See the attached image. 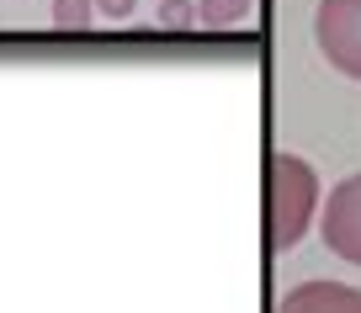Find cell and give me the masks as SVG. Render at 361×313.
<instances>
[{
    "label": "cell",
    "instance_id": "6da1fadb",
    "mask_svg": "<svg viewBox=\"0 0 361 313\" xmlns=\"http://www.w3.org/2000/svg\"><path fill=\"white\" fill-rule=\"evenodd\" d=\"M314 213H319L314 165L298 159V154H287V149H276V154L266 159V245L271 250H293L298 239L308 234Z\"/></svg>",
    "mask_w": 361,
    "mask_h": 313
},
{
    "label": "cell",
    "instance_id": "7a4b0ae2",
    "mask_svg": "<svg viewBox=\"0 0 361 313\" xmlns=\"http://www.w3.org/2000/svg\"><path fill=\"white\" fill-rule=\"evenodd\" d=\"M314 43L340 75L361 80V0H319Z\"/></svg>",
    "mask_w": 361,
    "mask_h": 313
},
{
    "label": "cell",
    "instance_id": "3957f363",
    "mask_svg": "<svg viewBox=\"0 0 361 313\" xmlns=\"http://www.w3.org/2000/svg\"><path fill=\"white\" fill-rule=\"evenodd\" d=\"M319 234H324L329 255H340L345 266H361V170L329 191L324 213H319Z\"/></svg>",
    "mask_w": 361,
    "mask_h": 313
},
{
    "label": "cell",
    "instance_id": "277c9868",
    "mask_svg": "<svg viewBox=\"0 0 361 313\" xmlns=\"http://www.w3.org/2000/svg\"><path fill=\"white\" fill-rule=\"evenodd\" d=\"M276 313H361V292L345 281H303L276 302Z\"/></svg>",
    "mask_w": 361,
    "mask_h": 313
},
{
    "label": "cell",
    "instance_id": "5b68a950",
    "mask_svg": "<svg viewBox=\"0 0 361 313\" xmlns=\"http://www.w3.org/2000/svg\"><path fill=\"white\" fill-rule=\"evenodd\" d=\"M255 16V0H197V27L202 32H224Z\"/></svg>",
    "mask_w": 361,
    "mask_h": 313
},
{
    "label": "cell",
    "instance_id": "8992f818",
    "mask_svg": "<svg viewBox=\"0 0 361 313\" xmlns=\"http://www.w3.org/2000/svg\"><path fill=\"white\" fill-rule=\"evenodd\" d=\"M96 16H102L96 0H54V27H64V32H85Z\"/></svg>",
    "mask_w": 361,
    "mask_h": 313
},
{
    "label": "cell",
    "instance_id": "52a82bcc",
    "mask_svg": "<svg viewBox=\"0 0 361 313\" xmlns=\"http://www.w3.org/2000/svg\"><path fill=\"white\" fill-rule=\"evenodd\" d=\"M154 22L165 32H186V27H197V0H159Z\"/></svg>",
    "mask_w": 361,
    "mask_h": 313
},
{
    "label": "cell",
    "instance_id": "ba28073f",
    "mask_svg": "<svg viewBox=\"0 0 361 313\" xmlns=\"http://www.w3.org/2000/svg\"><path fill=\"white\" fill-rule=\"evenodd\" d=\"M133 6H138V0H96V11L112 16V22H128V16H133Z\"/></svg>",
    "mask_w": 361,
    "mask_h": 313
}]
</instances>
